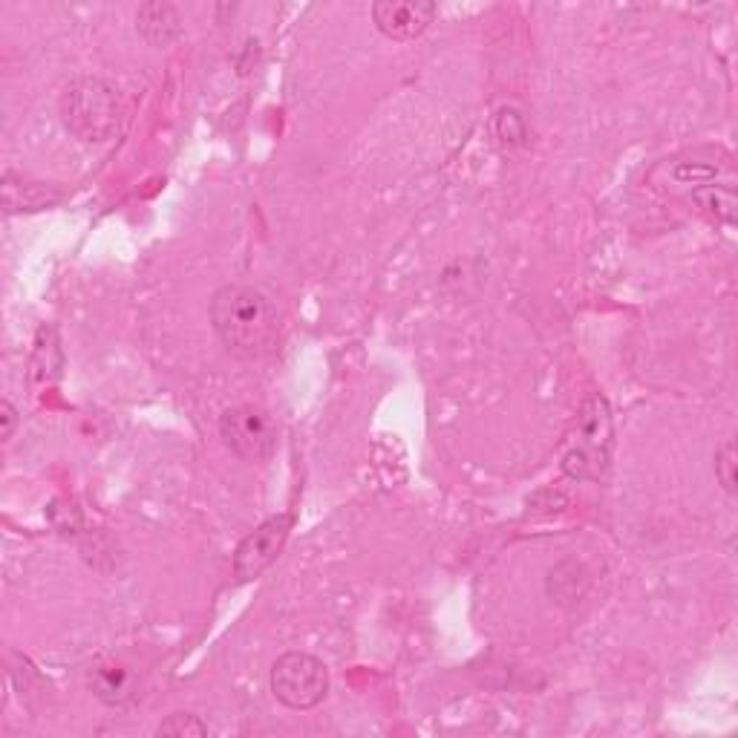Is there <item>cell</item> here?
I'll use <instances>...</instances> for the list:
<instances>
[{
	"label": "cell",
	"mask_w": 738,
	"mask_h": 738,
	"mask_svg": "<svg viewBox=\"0 0 738 738\" xmlns=\"http://www.w3.org/2000/svg\"><path fill=\"white\" fill-rule=\"evenodd\" d=\"M61 122L81 142H104L116 133L122 119L119 90L99 75H84L66 84L61 93Z\"/></svg>",
	"instance_id": "cell-3"
},
{
	"label": "cell",
	"mask_w": 738,
	"mask_h": 738,
	"mask_svg": "<svg viewBox=\"0 0 738 738\" xmlns=\"http://www.w3.org/2000/svg\"><path fill=\"white\" fill-rule=\"evenodd\" d=\"M223 442L246 462H266L277 448V430L263 407L239 404L219 416Z\"/></svg>",
	"instance_id": "cell-5"
},
{
	"label": "cell",
	"mask_w": 738,
	"mask_h": 738,
	"mask_svg": "<svg viewBox=\"0 0 738 738\" xmlns=\"http://www.w3.org/2000/svg\"><path fill=\"white\" fill-rule=\"evenodd\" d=\"M718 167L709 162H678L673 167V180L680 185H701V182L716 180Z\"/></svg>",
	"instance_id": "cell-15"
},
{
	"label": "cell",
	"mask_w": 738,
	"mask_h": 738,
	"mask_svg": "<svg viewBox=\"0 0 738 738\" xmlns=\"http://www.w3.org/2000/svg\"><path fill=\"white\" fill-rule=\"evenodd\" d=\"M136 27L147 44L171 47L182 35V16L174 3H145L139 9Z\"/></svg>",
	"instance_id": "cell-8"
},
{
	"label": "cell",
	"mask_w": 738,
	"mask_h": 738,
	"mask_svg": "<svg viewBox=\"0 0 738 738\" xmlns=\"http://www.w3.org/2000/svg\"><path fill=\"white\" fill-rule=\"evenodd\" d=\"M18 428V410L12 407V401H0V435L3 439H12Z\"/></svg>",
	"instance_id": "cell-16"
},
{
	"label": "cell",
	"mask_w": 738,
	"mask_h": 738,
	"mask_svg": "<svg viewBox=\"0 0 738 738\" xmlns=\"http://www.w3.org/2000/svg\"><path fill=\"white\" fill-rule=\"evenodd\" d=\"M156 736H165V738H205V736H211V730H208V724L199 721V718L191 716V713H176V716H171L167 721L160 724Z\"/></svg>",
	"instance_id": "cell-13"
},
{
	"label": "cell",
	"mask_w": 738,
	"mask_h": 738,
	"mask_svg": "<svg viewBox=\"0 0 738 738\" xmlns=\"http://www.w3.org/2000/svg\"><path fill=\"white\" fill-rule=\"evenodd\" d=\"M693 199L701 205L704 211H709L713 217L724 219V223H732V217H736V194H732L730 188L707 185V188L695 191Z\"/></svg>",
	"instance_id": "cell-11"
},
{
	"label": "cell",
	"mask_w": 738,
	"mask_h": 738,
	"mask_svg": "<svg viewBox=\"0 0 738 738\" xmlns=\"http://www.w3.org/2000/svg\"><path fill=\"white\" fill-rule=\"evenodd\" d=\"M716 479L724 491L736 493L738 450H736V442H732V439H727V442L716 450Z\"/></svg>",
	"instance_id": "cell-14"
},
{
	"label": "cell",
	"mask_w": 738,
	"mask_h": 738,
	"mask_svg": "<svg viewBox=\"0 0 738 738\" xmlns=\"http://www.w3.org/2000/svg\"><path fill=\"white\" fill-rule=\"evenodd\" d=\"M612 448H615V419L612 407L601 392H592L577 416L572 428L565 433L563 442V471L565 476L577 482H594L608 471L612 462Z\"/></svg>",
	"instance_id": "cell-2"
},
{
	"label": "cell",
	"mask_w": 738,
	"mask_h": 738,
	"mask_svg": "<svg viewBox=\"0 0 738 738\" xmlns=\"http://www.w3.org/2000/svg\"><path fill=\"white\" fill-rule=\"evenodd\" d=\"M493 127H496V139L508 147L525 145V139H529V124H525L520 110L514 107H502Z\"/></svg>",
	"instance_id": "cell-12"
},
{
	"label": "cell",
	"mask_w": 738,
	"mask_h": 738,
	"mask_svg": "<svg viewBox=\"0 0 738 738\" xmlns=\"http://www.w3.org/2000/svg\"><path fill=\"white\" fill-rule=\"evenodd\" d=\"M271 693L289 709H315L329 695V669L309 652H286L271 666Z\"/></svg>",
	"instance_id": "cell-4"
},
{
	"label": "cell",
	"mask_w": 738,
	"mask_h": 738,
	"mask_svg": "<svg viewBox=\"0 0 738 738\" xmlns=\"http://www.w3.org/2000/svg\"><path fill=\"white\" fill-rule=\"evenodd\" d=\"M90 689H93L99 701L116 707V704H124L133 695V680L119 666H95L93 675H90Z\"/></svg>",
	"instance_id": "cell-10"
},
{
	"label": "cell",
	"mask_w": 738,
	"mask_h": 738,
	"mask_svg": "<svg viewBox=\"0 0 738 738\" xmlns=\"http://www.w3.org/2000/svg\"><path fill=\"white\" fill-rule=\"evenodd\" d=\"M435 18V7L428 0H378L372 3V21L378 32L392 41H413L428 30Z\"/></svg>",
	"instance_id": "cell-7"
},
{
	"label": "cell",
	"mask_w": 738,
	"mask_h": 738,
	"mask_svg": "<svg viewBox=\"0 0 738 738\" xmlns=\"http://www.w3.org/2000/svg\"><path fill=\"white\" fill-rule=\"evenodd\" d=\"M211 324L223 347L237 358H263L277 347L280 318L263 291L228 283L211 297Z\"/></svg>",
	"instance_id": "cell-1"
},
{
	"label": "cell",
	"mask_w": 738,
	"mask_h": 738,
	"mask_svg": "<svg viewBox=\"0 0 738 738\" xmlns=\"http://www.w3.org/2000/svg\"><path fill=\"white\" fill-rule=\"evenodd\" d=\"M291 522H295L291 514L268 516L266 522H260V525L239 543L237 554H234V574H237V580L260 577L268 565L280 557L283 545L289 540Z\"/></svg>",
	"instance_id": "cell-6"
},
{
	"label": "cell",
	"mask_w": 738,
	"mask_h": 738,
	"mask_svg": "<svg viewBox=\"0 0 738 738\" xmlns=\"http://www.w3.org/2000/svg\"><path fill=\"white\" fill-rule=\"evenodd\" d=\"M61 203V191H52L41 182H21L16 185L12 176L3 180V205L7 211H41Z\"/></svg>",
	"instance_id": "cell-9"
}]
</instances>
